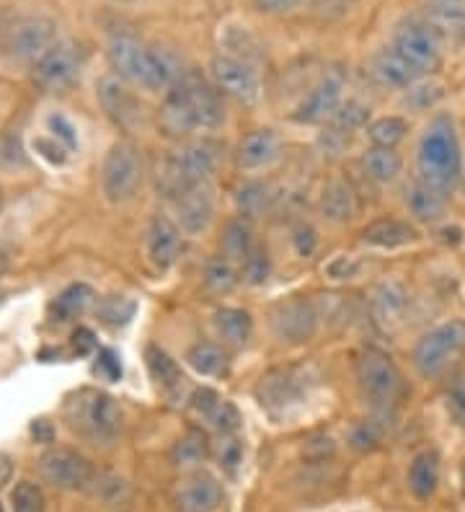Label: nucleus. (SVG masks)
<instances>
[{
    "instance_id": "obj_1",
    "label": "nucleus",
    "mask_w": 465,
    "mask_h": 512,
    "mask_svg": "<svg viewBox=\"0 0 465 512\" xmlns=\"http://www.w3.org/2000/svg\"><path fill=\"white\" fill-rule=\"evenodd\" d=\"M223 99L197 73L179 75L163 104L161 122L171 135H189L199 130H215L223 125Z\"/></svg>"
},
{
    "instance_id": "obj_2",
    "label": "nucleus",
    "mask_w": 465,
    "mask_h": 512,
    "mask_svg": "<svg viewBox=\"0 0 465 512\" xmlns=\"http://www.w3.org/2000/svg\"><path fill=\"white\" fill-rule=\"evenodd\" d=\"M416 166H419V182L427 187L442 194H450L458 187L463 176V150H460L453 117L440 114L432 119V125L427 127L419 143Z\"/></svg>"
},
{
    "instance_id": "obj_3",
    "label": "nucleus",
    "mask_w": 465,
    "mask_h": 512,
    "mask_svg": "<svg viewBox=\"0 0 465 512\" xmlns=\"http://www.w3.org/2000/svg\"><path fill=\"white\" fill-rule=\"evenodd\" d=\"M109 60L124 81L148 88V91L171 88L179 81V75H176L174 65L166 55L150 50L148 44L135 37H127V34H119L112 39Z\"/></svg>"
},
{
    "instance_id": "obj_4",
    "label": "nucleus",
    "mask_w": 465,
    "mask_h": 512,
    "mask_svg": "<svg viewBox=\"0 0 465 512\" xmlns=\"http://www.w3.org/2000/svg\"><path fill=\"white\" fill-rule=\"evenodd\" d=\"M65 414H68L70 427L91 440H112L122 430V409L117 401L91 388H83L70 396Z\"/></svg>"
},
{
    "instance_id": "obj_5",
    "label": "nucleus",
    "mask_w": 465,
    "mask_h": 512,
    "mask_svg": "<svg viewBox=\"0 0 465 512\" xmlns=\"http://www.w3.org/2000/svg\"><path fill=\"white\" fill-rule=\"evenodd\" d=\"M217 145L215 143H192L181 148L179 153L168 158L166 171H163V189L171 197H179L186 189H194L199 184H207L217 169Z\"/></svg>"
},
{
    "instance_id": "obj_6",
    "label": "nucleus",
    "mask_w": 465,
    "mask_h": 512,
    "mask_svg": "<svg viewBox=\"0 0 465 512\" xmlns=\"http://www.w3.org/2000/svg\"><path fill=\"white\" fill-rule=\"evenodd\" d=\"M465 352V321L453 319L440 324L419 339L414 365L424 378H437Z\"/></svg>"
},
{
    "instance_id": "obj_7",
    "label": "nucleus",
    "mask_w": 465,
    "mask_h": 512,
    "mask_svg": "<svg viewBox=\"0 0 465 512\" xmlns=\"http://www.w3.org/2000/svg\"><path fill=\"white\" fill-rule=\"evenodd\" d=\"M357 381L362 394L380 414H388L401 394V373L391 357L380 350H365L357 360Z\"/></svg>"
},
{
    "instance_id": "obj_8",
    "label": "nucleus",
    "mask_w": 465,
    "mask_h": 512,
    "mask_svg": "<svg viewBox=\"0 0 465 512\" xmlns=\"http://www.w3.org/2000/svg\"><path fill=\"white\" fill-rule=\"evenodd\" d=\"M143 163L132 143H117L106 153L101 166V189L112 202H127L140 187Z\"/></svg>"
},
{
    "instance_id": "obj_9",
    "label": "nucleus",
    "mask_w": 465,
    "mask_h": 512,
    "mask_svg": "<svg viewBox=\"0 0 465 512\" xmlns=\"http://www.w3.org/2000/svg\"><path fill=\"white\" fill-rule=\"evenodd\" d=\"M310 378L303 368H274L261 375L256 399L269 414H285L308 396Z\"/></svg>"
},
{
    "instance_id": "obj_10",
    "label": "nucleus",
    "mask_w": 465,
    "mask_h": 512,
    "mask_svg": "<svg viewBox=\"0 0 465 512\" xmlns=\"http://www.w3.org/2000/svg\"><path fill=\"white\" fill-rule=\"evenodd\" d=\"M440 34L424 19H409L398 24L393 34V50L401 52L409 63H414L422 73H429L440 65Z\"/></svg>"
},
{
    "instance_id": "obj_11",
    "label": "nucleus",
    "mask_w": 465,
    "mask_h": 512,
    "mask_svg": "<svg viewBox=\"0 0 465 512\" xmlns=\"http://www.w3.org/2000/svg\"><path fill=\"white\" fill-rule=\"evenodd\" d=\"M44 479L60 489H86L93 481V466L86 456L70 448H50L39 458Z\"/></svg>"
},
{
    "instance_id": "obj_12",
    "label": "nucleus",
    "mask_w": 465,
    "mask_h": 512,
    "mask_svg": "<svg viewBox=\"0 0 465 512\" xmlns=\"http://www.w3.org/2000/svg\"><path fill=\"white\" fill-rule=\"evenodd\" d=\"M321 313L318 308L303 298H292L279 303L272 311V331L279 342L303 344L316 334Z\"/></svg>"
},
{
    "instance_id": "obj_13",
    "label": "nucleus",
    "mask_w": 465,
    "mask_h": 512,
    "mask_svg": "<svg viewBox=\"0 0 465 512\" xmlns=\"http://www.w3.org/2000/svg\"><path fill=\"white\" fill-rule=\"evenodd\" d=\"M81 65L83 57L78 47L68 42L52 44L50 50L34 63V81L47 88V91H60V88H68L78 78Z\"/></svg>"
},
{
    "instance_id": "obj_14",
    "label": "nucleus",
    "mask_w": 465,
    "mask_h": 512,
    "mask_svg": "<svg viewBox=\"0 0 465 512\" xmlns=\"http://www.w3.org/2000/svg\"><path fill=\"white\" fill-rule=\"evenodd\" d=\"M210 75L223 94L233 96V99L243 101V104H254L259 99V75H256L251 65L238 60V57H212Z\"/></svg>"
},
{
    "instance_id": "obj_15",
    "label": "nucleus",
    "mask_w": 465,
    "mask_h": 512,
    "mask_svg": "<svg viewBox=\"0 0 465 512\" xmlns=\"http://www.w3.org/2000/svg\"><path fill=\"white\" fill-rule=\"evenodd\" d=\"M174 505L179 512H215L223 505V487L207 471H194L176 484Z\"/></svg>"
},
{
    "instance_id": "obj_16",
    "label": "nucleus",
    "mask_w": 465,
    "mask_h": 512,
    "mask_svg": "<svg viewBox=\"0 0 465 512\" xmlns=\"http://www.w3.org/2000/svg\"><path fill=\"white\" fill-rule=\"evenodd\" d=\"M341 107V75L329 73L310 91L308 99L303 101L295 112V122L300 125H321V122H331L336 109Z\"/></svg>"
},
{
    "instance_id": "obj_17",
    "label": "nucleus",
    "mask_w": 465,
    "mask_h": 512,
    "mask_svg": "<svg viewBox=\"0 0 465 512\" xmlns=\"http://www.w3.org/2000/svg\"><path fill=\"white\" fill-rule=\"evenodd\" d=\"M55 44V24L50 19H26L11 34V55L37 63Z\"/></svg>"
},
{
    "instance_id": "obj_18",
    "label": "nucleus",
    "mask_w": 465,
    "mask_h": 512,
    "mask_svg": "<svg viewBox=\"0 0 465 512\" xmlns=\"http://www.w3.org/2000/svg\"><path fill=\"white\" fill-rule=\"evenodd\" d=\"M176 213H179L181 231L194 236L202 233L210 225L212 215H215V200L207 184H199L194 189H186L176 197Z\"/></svg>"
},
{
    "instance_id": "obj_19",
    "label": "nucleus",
    "mask_w": 465,
    "mask_h": 512,
    "mask_svg": "<svg viewBox=\"0 0 465 512\" xmlns=\"http://www.w3.org/2000/svg\"><path fill=\"white\" fill-rule=\"evenodd\" d=\"M372 75H375V81H378L380 86L411 88L424 73L416 68L414 63H409L401 52L388 47V50L378 52L375 60H372Z\"/></svg>"
},
{
    "instance_id": "obj_20",
    "label": "nucleus",
    "mask_w": 465,
    "mask_h": 512,
    "mask_svg": "<svg viewBox=\"0 0 465 512\" xmlns=\"http://www.w3.org/2000/svg\"><path fill=\"white\" fill-rule=\"evenodd\" d=\"M282 140L272 130H254L238 145V166L241 169H264L279 158Z\"/></svg>"
},
{
    "instance_id": "obj_21",
    "label": "nucleus",
    "mask_w": 465,
    "mask_h": 512,
    "mask_svg": "<svg viewBox=\"0 0 465 512\" xmlns=\"http://www.w3.org/2000/svg\"><path fill=\"white\" fill-rule=\"evenodd\" d=\"M181 251V231L174 223L163 215L150 223L148 231V254L150 262L158 269H168L176 262V256Z\"/></svg>"
},
{
    "instance_id": "obj_22",
    "label": "nucleus",
    "mask_w": 465,
    "mask_h": 512,
    "mask_svg": "<svg viewBox=\"0 0 465 512\" xmlns=\"http://www.w3.org/2000/svg\"><path fill=\"white\" fill-rule=\"evenodd\" d=\"M372 316L385 329H393L398 321L403 319L406 306H409V298H406V290L398 285V282H380L378 288L372 290Z\"/></svg>"
},
{
    "instance_id": "obj_23",
    "label": "nucleus",
    "mask_w": 465,
    "mask_h": 512,
    "mask_svg": "<svg viewBox=\"0 0 465 512\" xmlns=\"http://www.w3.org/2000/svg\"><path fill=\"white\" fill-rule=\"evenodd\" d=\"M362 238H365L370 246H380V249H398V246L414 244L419 233H416L414 225L403 223V220L396 218H380L375 223H370L362 231Z\"/></svg>"
},
{
    "instance_id": "obj_24",
    "label": "nucleus",
    "mask_w": 465,
    "mask_h": 512,
    "mask_svg": "<svg viewBox=\"0 0 465 512\" xmlns=\"http://www.w3.org/2000/svg\"><path fill=\"white\" fill-rule=\"evenodd\" d=\"M427 21L442 37L465 34V0H429Z\"/></svg>"
},
{
    "instance_id": "obj_25",
    "label": "nucleus",
    "mask_w": 465,
    "mask_h": 512,
    "mask_svg": "<svg viewBox=\"0 0 465 512\" xmlns=\"http://www.w3.org/2000/svg\"><path fill=\"white\" fill-rule=\"evenodd\" d=\"M440 484V456L434 450H424L409 466V489L416 500H429Z\"/></svg>"
},
{
    "instance_id": "obj_26",
    "label": "nucleus",
    "mask_w": 465,
    "mask_h": 512,
    "mask_svg": "<svg viewBox=\"0 0 465 512\" xmlns=\"http://www.w3.org/2000/svg\"><path fill=\"white\" fill-rule=\"evenodd\" d=\"M406 205L411 215L422 223H437L447 210V194L427 187L424 182H414L406 189Z\"/></svg>"
},
{
    "instance_id": "obj_27",
    "label": "nucleus",
    "mask_w": 465,
    "mask_h": 512,
    "mask_svg": "<svg viewBox=\"0 0 465 512\" xmlns=\"http://www.w3.org/2000/svg\"><path fill=\"white\" fill-rule=\"evenodd\" d=\"M99 96H101V104L106 107V112L112 114L117 122H122V125H127L130 119L137 117L135 99H132L130 91H127L124 86H119V81H114V78L101 81Z\"/></svg>"
},
{
    "instance_id": "obj_28",
    "label": "nucleus",
    "mask_w": 465,
    "mask_h": 512,
    "mask_svg": "<svg viewBox=\"0 0 465 512\" xmlns=\"http://www.w3.org/2000/svg\"><path fill=\"white\" fill-rule=\"evenodd\" d=\"M323 215L329 220H336V223H347L357 215V200H354L352 189H349L347 182H334L326 187L323 192Z\"/></svg>"
},
{
    "instance_id": "obj_29",
    "label": "nucleus",
    "mask_w": 465,
    "mask_h": 512,
    "mask_svg": "<svg viewBox=\"0 0 465 512\" xmlns=\"http://www.w3.org/2000/svg\"><path fill=\"white\" fill-rule=\"evenodd\" d=\"M215 326L220 331V337L225 342L236 344V347L246 344L248 337H251V331H254L251 313L243 311V308H223V311H217Z\"/></svg>"
},
{
    "instance_id": "obj_30",
    "label": "nucleus",
    "mask_w": 465,
    "mask_h": 512,
    "mask_svg": "<svg viewBox=\"0 0 465 512\" xmlns=\"http://www.w3.org/2000/svg\"><path fill=\"white\" fill-rule=\"evenodd\" d=\"M362 163H365V171L372 182L388 184L401 174V158H398V153L393 148H378L375 145V148L367 150Z\"/></svg>"
},
{
    "instance_id": "obj_31",
    "label": "nucleus",
    "mask_w": 465,
    "mask_h": 512,
    "mask_svg": "<svg viewBox=\"0 0 465 512\" xmlns=\"http://www.w3.org/2000/svg\"><path fill=\"white\" fill-rule=\"evenodd\" d=\"M145 360H148L150 375H153L155 381L161 383L166 391H174L184 383V375H181V368L176 365V360H171L168 352H163L161 347H148L145 352Z\"/></svg>"
},
{
    "instance_id": "obj_32",
    "label": "nucleus",
    "mask_w": 465,
    "mask_h": 512,
    "mask_svg": "<svg viewBox=\"0 0 465 512\" xmlns=\"http://www.w3.org/2000/svg\"><path fill=\"white\" fill-rule=\"evenodd\" d=\"M186 360L199 375H223L228 370V355L215 344H194Z\"/></svg>"
},
{
    "instance_id": "obj_33",
    "label": "nucleus",
    "mask_w": 465,
    "mask_h": 512,
    "mask_svg": "<svg viewBox=\"0 0 465 512\" xmlns=\"http://www.w3.org/2000/svg\"><path fill=\"white\" fill-rule=\"evenodd\" d=\"M207 453H210V445H207L205 435L199 430H189L171 450V461H174V466L184 469V466H197V463L205 461Z\"/></svg>"
},
{
    "instance_id": "obj_34",
    "label": "nucleus",
    "mask_w": 465,
    "mask_h": 512,
    "mask_svg": "<svg viewBox=\"0 0 465 512\" xmlns=\"http://www.w3.org/2000/svg\"><path fill=\"white\" fill-rule=\"evenodd\" d=\"M93 303V290L88 285H70L68 290H62L60 298L55 300V313L60 321L75 319L78 313L86 311Z\"/></svg>"
},
{
    "instance_id": "obj_35",
    "label": "nucleus",
    "mask_w": 465,
    "mask_h": 512,
    "mask_svg": "<svg viewBox=\"0 0 465 512\" xmlns=\"http://www.w3.org/2000/svg\"><path fill=\"white\" fill-rule=\"evenodd\" d=\"M223 249L228 259H246L251 251V225L243 218L230 220L223 233Z\"/></svg>"
},
{
    "instance_id": "obj_36",
    "label": "nucleus",
    "mask_w": 465,
    "mask_h": 512,
    "mask_svg": "<svg viewBox=\"0 0 465 512\" xmlns=\"http://www.w3.org/2000/svg\"><path fill=\"white\" fill-rule=\"evenodd\" d=\"M406 132H409L406 119L383 117L370 125V140L378 145V148H396V145L406 138Z\"/></svg>"
},
{
    "instance_id": "obj_37",
    "label": "nucleus",
    "mask_w": 465,
    "mask_h": 512,
    "mask_svg": "<svg viewBox=\"0 0 465 512\" xmlns=\"http://www.w3.org/2000/svg\"><path fill=\"white\" fill-rule=\"evenodd\" d=\"M202 419H207L212 430H217L220 435H233V432L238 430V425H241V414H238V409L225 399H217Z\"/></svg>"
},
{
    "instance_id": "obj_38",
    "label": "nucleus",
    "mask_w": 465,
    "mask_h": 512,
    "mask_svg": "<svg viewBox=\"0 0 465 512\" xmlns=\"http://www.w3.org/2000/svg\"><path fill=\"white\" fill-rule=\"evenodd\" d=\"M205 282L207 288L215 290V293H230V290L238 285V272L236 267L230 264V259H212L207 264V272H205Z\"/></svg>"
},
{
    "instance_id": "obj_39",
    "label": "nucleus",
    "mask_w": 465,
    "mask_h": 512,
    "mask_svg": "<svg viewBox=\"0 0 465 512\" xmlns=\"http://www.w3.org/2000/svg\"><path fill=\"white\" fill-rule=\"evenodd\" d=\"M13 512H44L47 510V500H44V492L39 489V484L34 481H21L16 484L11 494Z\"/></svg>"
},
{
    "instance_id": "obj_40",
    "label": "nucleus",
    "mask_w": 465,
    "mask_h": 512,
    "mask_svg": "<svg viewBox=\"0 0 465 512\" xmlns=\"http://www.w3.org/2000/svg\"><path fill=\"white\" fill-rule=\"evenodd\" d=\"M367 117H370V109L362 107L360 101H347V104H341V107L334 112V117H331V127L344 132L360 130V127L367 122Z\"/></svg>"
},
{
    "instance_id": "obj_41",
    "label": "nucleus",
    "mask_w": 465,
    "mask_h": 512,
    "mask_svg": "<svg viewBox=\"0 0 465 512\" xmlns=\"http://www.w3.org/2000/svg\"><path fill=\"white\" fill-rule=\"evenodd\" d=\"M269 272H272V262H269L267 251H248V256L243 259V277H246V282H251V285H264L269 280Z\"/></svg>"
},
{
    "instance_id": "obj_42",
    "label": "nucleus",
    "mask_w": 465,
    "mask_h": 512,
    "mask_svg": "<svg viewBox=\"0 0 465 512\" xmlns=\"http://www.w3.org/2000/svg\"><path fill=\"white\" fill-rule=\"evenodd\" d=\"M217 461H220V469L225 474L236 476L238 466L243 463V440L236 438V435H225L220 450H217Z\"/></svg>"
},
{
    "instance_id": "obj_43",
    "label": "nucleus",
    "mask_w": 465,
    "mask_h": 512,
    "mask_svg": "<svg viewBox=\"0 0 465 512\" xmlns=\"http://www.w3.org/2000/svg\"><path fill=\"white\" fill-rule=\"evenodd\" d=\"M238 205L246 215H256L267 207V187L264 184H246L238 192Z\"/></svg>"
},
{
    "instance_id": "obj_44",
    "label": "nucleus",
    "mask_w": 465,
    "mask_h": 512,
    "mask_svg": "<svg viewBox=\"0 0 465 512\" xmlns=\"http://www.w3.org/2000/svg\"><path fill=\"white\" fill-rule=\"evenodd\" d=\"M442 96L440 83H424V86H411L409 96H406V104H411L414 109H427L432 107L434 101Z\"/></svg>"
},
{
    "instance_id": "obj_45",
    "label": "nucleus",
    "mask_w": 465,
    "mask_h": 512,
    "mask_svg": "<svg viewBox=\"0 0 465 512\" xmlns=\"http://www.w3.org/2000/svg\"><path fill=\"white\" fill-rule=\"evenodd\" d=\"M93 373L101 375L104 381H119L122 378V363L114 350H101L93 365Z\"/></svg>"
},
{
    "instance_id": "obj_46",
    "label": "nucleus",
    "mask_w": 465,
    "mask_h": 512,
    "mask_svg": "<svg viewBox=\"0 0 465 512\" xmlns=\"http://www.w3.org/2000/svg\"><path fill=\"white\" fill-rule=\"evenodd\" d=\"M380 445V427L375 422L360 425L352 435V448L357 450H375Z\"/></svg>"
},
{
    "instance_id": "obj_47",
    "label": "nucleus",
    "mask_w": 465,
    "mask_h": 512,
    "mask_svg": "<svg viewBox=\"0 0 465 512\" xmlns=\"http://www.w3.org/2000/svg\"><path fill=\"white\" fill-rule=\"evenodd\" d=\"M16 163H24V150L19 140L11 135H0V166H16Z\"/></svg>"
},
{
    "instance_id": "obj_48",
    "label": "nucleus",
    "mask_w": 465,
    "mask_h": 512,
    "mask_svg": "<svg viewBox=\"0 0 465 512\" xmlns=\"http://www.w3.org/2000/svg\"><path fill=\"white\" fill-rule=\"evenodd\" d=\"M360 264L354 262L352 256H336L334 262L326 264V275L334 277V280H347V277L357 275Z\"/></svg>"
},
{
    "instance_id": "obj_49",
    "label": "nucleus",
    "mask_w": 465,
    "mask_h": 512,
    "mask_svg": "<svg viewBox=\"0 0 465 512\" xmlns=\"http://www.w3.org/2000/svg\"><path fill=\"white\" fill-rule=\"evenodd\" d=\"M331 456H334V443H331V438H316L305 445V458H308V461L323 463Z\"/></svg>"
},
{
    "instance_id": "obj_50",
    "label": "nucleus",
    "mask_w": 465,
    "mask_h": 512,
    "mask_svg": "<svg viewBox=\"0 0 465 512\" xmlns=\"http://www.w3.org/2000/svg\"><path fill=\"white\" fill-rule=\"evenodd\" d=\"M447 409H450L455 422L465 427V388H453L450 391V396H447Z\"/></svg>"
},
{
    "instance_id": "obj_51",
    "label": "nucleus",
    "mask_w": 465,
    "mask_h": 512,
    "mask_svg": "<svg viewBox=\"0 0 465 512\" xmlns=\"http://www.w3.org/2000/svg\"><path fill=\"white\" fill-rule=\"evenodd\" d=\"M73 347L78 355H91V352L96 350V337H93V331L81 326V329L73 334Z\"/></svg>"
},
{
    "instance_id": "obj_52",
    "label": "nucleus",
    "mask_w": 465,
    "mask_h": 512,
    "mask_svg": "<svg viewBox=\"0 0 465 512\" xmlns=\"http://www.w3.org/2000/svg\"><path fill=\"white\" fill-rule=\"evenodd\" d=\"M50 127L57 132V135H60L62 140H65V143H68V148H75V145H78V138H75L73 125H70V122L65 117L55 114V117L50 119Z\"/></svg>"
},
{
    "instance_id": "obj_53",
    "label": "nucleus",
    "mask_w": 465,
    "mask_h": 512,
    "mask_svg": "<svg viewBox=\"0 0 465 512\" xmlns=\"http://www.w3.org/2000/svg\"><path fill=\"white\" fill-rule=\"evenodd\" d=\"M295 244H298L300 254L308 256L310 251L316 249V231L310 225H300L298 231H295Z\"/></svg>"
},
{
    "instance_id": "obj_54",
    "label": "nucleus",
    "mask_w": 465,
    "mask_h": 512,
    "mask_svg": "<svg viewBox=\"0 0 465 512\" xmlns=\"http://www.w3.org/2000/svg\"><path fill=\"white\" fill-rule=\"evenodd\" d=\"M31 435L37 438V443H52V440H55V427H52V422H47V419H37V422L31 425Z\"/></svg>"
},
{
    "instance_id": "obj_55",
    "label": "nucleus",
    "mask_w": 465,
    "mask_h": 512,
    "mask_svg": "<svg viewBox=\"0 0 465 512\" xmlns=\"http://www.w3.org/2000/svg\"><path fill=\"white\" fill-rule=\"evenodd\" d=\"M37 150H42V156L52 163H65V150L60 145H52L50 140H37Z\"/></svg>"
},
{
    "instance_id": "obj_56",
    "label": "nucleus",
    "mask_w": 465,
    "mask_h": 512,
    "mask_svg": "<svg viewBox=\"0 0 465 512\" xmlns=\"http://www.w3.org/2000/svg\"><path fill=\"white\" fill-rule=\"evenodd\" d=\"M264 11H272V13H279V11H290V8H295L300 3V0H256Z\"/></svg>"
},
{
    "instance_id": "obj_57",
    "label": "nucleus",
    "mask_w": 465,
    "mask_h": 512,
    "mask_svg": "<svg viewBox=\"0 0 465 512\" xmlns=\"http://www.w3.org/2000/svg\"><path fill=\"white\" fill-rule=\"evenodd\" d=\"M13 479V461L6 456V453H0V489L11 484Z\"/></svg>"
},
{
    "instance_id": "obj_58",
    "label": "nucleus",
    "mask_w": 465,
    "mask_h": 512,
    "mask_svg": "<svg viewBox=\"0 0 465 512\" xmlns=\"http://www.w3.org/2000/svg\"><path fill=\"white\" fill-rule=\"evenodd\" d=\"M6 269H8V256H6V251L0 249V275H3Z\"/></svg>"
},
{
    "instance_id": "obj_59",
    "label": "nucleus",
    "mask_w": 465,
    "mask_h": 512,
    "mask_svg": "<svg viewBox=\"0 0 465 512\" xmlns=\"http://www.w3.org/2000/svg\"><path fill=\"white\" fill-rule=\"evenodd\" d=\"M0 210H3V194H0Z\"/></svg>"
},
{
    "instance_id": "obj_60",
    "label": "nucleus",
    "mask_w": 465,
    "mask_h": 512,
    "mask_svg": "<svg viewBox=\"0 0 465 512\" xmlns=\"http://www.w3.org/2000/svg\"><path fill=\"white\" fill-rule=\"evenodd\" d=\"M119 3H132V0H119Z\"/></svg>"
},
{
    "instance_id": "obj_61",
    "label": "nucleus",
    "mask_w": 465,
    "mask_h": 512,
    "mask_svg": "<svg viewBox=\"0 0 465 512\" xmlns=\"http://www.w3.org/2000/svg\"><path fill=\"white\" fill-rule=\"evenodd\" d=\"M0 512H6V510H3V505H0Z\"/></svg>"
},
{
    "instance_id": "obj_62",
    "label": "nucleus",
    "mask_w": 465,
    "mask_h": 512,
    "mask_svg": "<svg viewBox=\"0 0 465 512\" xmlns=\"http://www.w3.org/2000/svg\"><path fill=\"white\" fill-rule=\"evenodd\" d=\"M463 187H465V184H463Z\"/></svg>"
}]
</instances>
